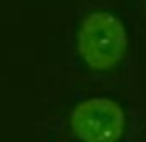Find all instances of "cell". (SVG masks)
<instances>
[{
    "mask_svg": "<svg viewBox=\"0 0 146 142\" xmlns=\"http://www.w3.org/2000/svg\"><path fill=\"white\" fill-rule=\"evenodd\" d=\"M71 132L82 142H119L125 132V113L111 98H86L69 115Z\"/></svg>",
    "mask_w": 146,
    "mask_h": 142,
    "instance_id": "2",
    "label": "cell"
},
{
    "mask_svg": "<svg viewBox=\"0 0 146 142\" xmlns=\"http://www.w3.org/2000/svg\"><path fill=\"white\" fill-rule=\"evenodd\" d=\"M127 33L109 11L88 13L77 27V55L92 71H111L123 61Z\"/></svg>",
    "mask_w": 146,
    "mask_h": 142,
    "instance_id": "1",
    "label": "cell"
},
{
    "mask_svg": "<svg viewBox=\"0 0 146 142\" xmlns=\"http://www.w3.org/2000/svg\"><path fill=\"white\" fill-rule=\"evenodd\" d=\"M144 2H146V0H144Z\"/></svg>",
    "mask_w": 146,
    "mask_h": 142,
    "instance_id": "3",
    "label": "cell"
}]
</instances>
